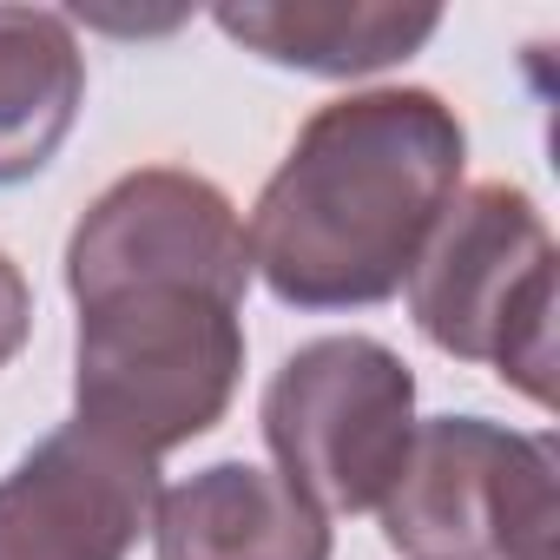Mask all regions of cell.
I'll return each instance as SVG.
<instances>
[{"label": "cell", "mask_w": 560, "mask_h": 560, "mask_svg": "<svg viewBox=\"0 0 560 560\" xmlns=\"http://www.w3.org/2000/svg\"><path fill=\"white\" fill-rule=\"evenodd\" d=\"M468 132L429 86L343 93L304 119L250 205V270L291 311H370L455 205Z\"/></svg>", "instance_id": "1"}, {"label": "cell", "mask_w": 560, "mask_h": 560, "mask_svg": "<svg viewBox=\"0 0 560 560\" xmlns=\"http://www.w3.org/2000/svg\"><path fill=\"white\" fill-rule=\"evenodd\" d=\"M73 402L106 442L159 462L211 435L244 376V284L126 270L73 284Z\"/></svg>", "instance_id": "2"}, {"label": "cell", "mask_w": 560, "mask_h": 560, "mask_svg": "<svg viewBox=\"0 0 560 560\" xmlns=\"http://www.w3.org/2000/svg\"><path fill=\"white\" fill-rule=\"evenodd\" d=\"M409 311L442 357L488 363L527 402H553V237L521 185L455 191L409 264Z\"/></svg>", "instance_id": "3"}, {"label": "cell", "mask_w": 560, "mask_h": 560, "mask_svg": "<svg viewBox=\"0 0 560 560\" xmlns=\"http://www.w3.org/2000/svg\"><path fill=\"white\" fill-rule=\"evenodd\" d=\"M383 540L402 560H553L560 475L553 442L488 416L416 422L402 475L383 494Z\"/></svg>", "instance_id": "4"}, {"label": "cell", "mask_w": 560, "mask_h": 560, "mask_svg": "<svg viewBox=\"0 0 560 560\" xmlns=\"http://www.w3.org/2000/svg\"><path fill=\"white\" fill-rule=\"evenodd\" d=\"M277 475L324 514L383 508L416 435V376L376 337H317L270 376L257 402Z\"/></svg>", "instance_id": "5"}, {"label": "cell", "mask_w": 560, "mask_h": 560, "mask_svg": "<svg viewBox=\"0 0 560 560\" xmlns=\"http://www.w3.org/2000/svg\"><path fill=\"white\" fill-rule=\"evenodd\" d=\"M152 508L159 462L67 422L0 475V560H126Z\"/></svg>", "instance_id": "6"}, {"label": "cell", "mask_w": 560, "mask_h": 560, "mask_svg": "<svg viewBox=\"0 0 560 560\" xmlns=\"http://www.w3.org/2000/svg\"><path fill=\"white\" fill-rule=\"evenodd\" d=\"M159 560H330V514L257 462H211L152 508Z\"/></svg>", "instance_id": "7"}, {"label": "cell", "mask_w": 560, "mask_h": 560, "mask_svg": "<svg viewBox=\"0 0 560 560\" xmlns=\"http://www.w3.org/2000/svg\"><path fill=\"white\" fill-rule=\"evenodd\" d=\"M211 21L257 60L324 80L383 73L422 54L442 27L435 8H389V0H244V8L224 0Z\"/></svg>", "instance_id": "8"}, {"label": "cell", "mask_w": 560, "mask_h": 560, "mask_svg": "<svg viewBox=\"0 0 560 560\" xmlns=\"http://www.w3.org/2000/svg\"><path fill=\"white\" fill-rule=\"evenodd\" d=\"M86 106V54L54 8H0V185L40 178Z\"/></svg>", "instance_id": "9"}, {"label": "cell", "mask_w": 560, "mask_h": 560, "mask_svg": "<svg viewBox=\"0 0 560 560\" xmlns=\"http://www.w3.org/2000/svg\"><path fill=\"white\" fill-rule=\"evenodd\" d=\"M27 330H34V291H27L21 264H14L8 250H0V370H8V363L21 357Z\"/></svg>", "instance_id": "10"}]
</instances>
